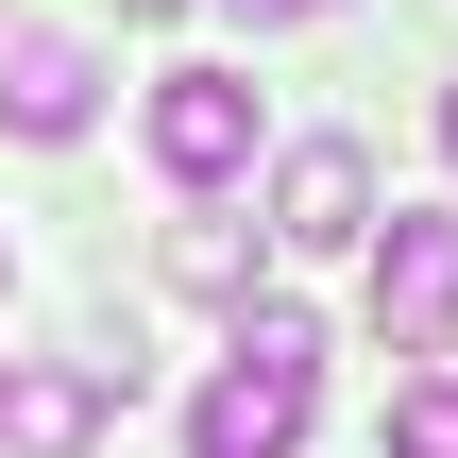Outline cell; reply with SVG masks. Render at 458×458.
I'll list each match as a JSON object with an SVG mask.
<instances>
[{"instance_id": "cell-1", "label": "cell", "mask_w": 458, "mask_h": 458, "mask_svg": "<svg viewBox=\"0 0 458 458\" xmlns=\"http://www.w3.org/2000/svg\"><path fill=\"white\" fill-rule=\"evenodd\" d=\"M323 425V323L306 306H238L221 374L187 391V458H306Z\"/></svg>"}, {"instance_id": "cell-2", "label": "cell", "mask_w": 458, "mask_h": 458, "mask_svg": "<svg viewBox=\"0 0 458 458\" xmlns=\"http://www.w3.org/2000/svg\"><path fill=\"white\" fill-rule=\"evenodd\" d=\"M374 340L391 357H458V221L442 204H391L374 221Z\"/></svg>"}, {"instance_id": "cell-3", "label": "cell", "mask_w": 458, "mask_h": 458, "mask_svg": "<svg viewBox=\"0 0 458 458\" xmlns=\"http://www.w3.org/2000/svg\"><path fill=\"white\" fill-rule=\"evenodd\" d=\"M153 170L170 187H238L255 170V68H170L153 85Z\"/></svg>"}, {"instance_id": "cell-4", "label": "cell", "mask_w": 458, "mask_h": 458, "mask_svg": "<svg viewBox=\"0 0 458 458\" xmlns=\"http://www.w3.org/2000/svg\"><path fill=\"white\" fill-rule=\"evenodd\" d=\"M272 238H289V255L374 238V153H357V136H289V153H272Z\"/></svg>"}, {"instance_id": "cell-5", "label": "cell", "mask_w": 458, "mask_h": 458, "mask_svg": "<svg viewBox=\"0 0 458 458\" xmlns=\"http://www.w3.org/2000/svg\"><path fill=\"white\" fill-rule=\"evenodd\" d=\"M85 102H102V68H85V34H17L0 17V136H85Z\"/></svg>"}, {"instance_id": "cell-6", "label": "cell", "mask_w": 458, "mask_h": 458, "mask_svg": "<svg viewBox=\"0 0 458 458\" xmlns=\"http://www.w3.org/2000/svg\"><path fill=\"white\" fill-rule=\"evenodd\" d=\"M85 442H102V374L17 357V374H0V458H85Z\"/></svg>"}, {"instance_id": "cell-7", "label": "cell", "mask_w": 458, "mask_h": 458, "mask_svg": "<svg viewBox=\"0 0 458 458\" xmlns=\"http://www.w3.org/2000/svg\"><path fill=\"white\" fill-rule=\"evenodd\" d=\"M255 255H272V221H221V204L170 221V289H204V306H255Z\"/></svg>"}, {"instance_id": "cell-8", "label": "cell", "mask_w": 458, "mask_h": 458, "mask_svg": "<svg viewBox=\"0 0 458 458\" xmlns=\"http://www.w3.org/2000/svg\"><path fill=\"white\" fill-rule=\"evenodd\" d=\"M391 458H458V374H408L391 391Z\"/></svg>"}, {"instance_id": "cell-9", "label": "cell", "mask_w": 458, "mask_h": 458, "mask_svg": "<svg viewBox=\"0 0 458 458\" xmlns=\"http://www.w3.org/2000/svg\"><path fill=\"white\" fill-rule=\"evenodd\" d=\"M238 17H255V34H272V17H323V0H238Z\"/></svg>"}, {"instance_id": "cell-10", "label": "cell", "mask_w": 458, "mask_h": 458, "mask_svg": "<svg viewBox=\"0 0 458 458\" xmlns=\"http://www.w3.org/2000/svg\"><path fill=\"white\" fill-rule=\"evenodd\" d=\"M102 17H170V0H102Z\"/></svg>"}, {"instance_id": "cell-11", "label": "cell", "mask_w": 458, "mask_h": 458, "mask_svg": "<svg viewBox=\"0 0 458 458\" xmlns=\"http://www.w3.org/2000/svg\"><path fill=\"white\" fill-rule=\"evenodd\" d=\"M442 153H458V85H442Z\"/></svg>"}]
</instances>
